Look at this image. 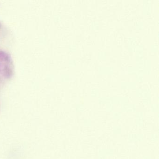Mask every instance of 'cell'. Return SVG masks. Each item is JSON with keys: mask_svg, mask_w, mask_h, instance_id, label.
Here are the masks:
<instances>
[{"mask_svg": "<svg viewBox=\"0 0 159 159\" xmlns=\"http://www.w3.org/2000/svg\"><path fill=\"white\" fill-rule=\"evenodd\" d=\"M14 72V66L11 56L0 51V76L10 79Z\"/></svg>", "mask_w": 159, "mask_h": 159, "instance_id": "cell-1", "label": "cell"}]
</instances>
